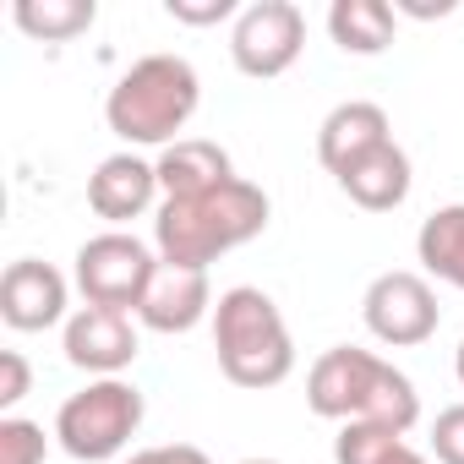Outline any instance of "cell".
I'll list each match as a JSON object with an SVG mask.
<instances>
[{"label": "cell", "instance_id": "6da1fadb", "mask_svg": "<svg viewBox=\"0 0 464 464\" xmlns=\"http://www.w3.org/2000/svg\"><path fill=\"white\" fill-rule=\"evenodd\" d=\"M274 218V202L257 180H224L218 191L202 197H180V202H159L153 218V252L159 263H180V268H208L224 252H236L246 241H257Z\"/></svg>", "mask_w": 464, "mask_h": 464}, {"label": "cell", "instance_id": "7a4b0ae2", "mask_svg": "<svg viewBox=\"0 0 464 464\" xmlns=\"http://www.w3.org/2000/svg\"><path fill=\"white\" fill-rule=\"evenodd\" d=\"M306 410L323 420H339V426L372 420V426H388L404 437L420 420V393L393 361H382L361 344H334L306 372Z\"/></svg>", "mask_w": 464, "mask_h": 464}, {"label": "cell", "instance_id": "3957f363", "mask_svg": "<svg viewBox=\"0 0 464 464\" xmlns=\"http://www.w3.org/2000/svg\"><path fill=\"white\" fill-rule=\"evenodd\" d=\"M202 104V77L186 55H142L131 61L110 99H104V126L137 153V148H169L180 142V131L191 126Z\"/></svg>", "mask_w": 464, "mask_h": 464}, {"label": "cell", "instance_id": "277c9868", "mask_svg": "<svg viewBox=\"0 0 464 464\" xmlns=\"http://www.w3.org/2000/svg\"><path fill=\"white\" fill-rule=\"evenodd\" d=\"M213 355L236 388H279L295 372V339L279 301L257 285H236L213 301Z\"/></svg>", "mask_w": 464, "mask_h": 464}, {"label": "cell", "instance_id": "5b68a950", "mask_svg": "<svg viewBox=\"0 0 464 464\" xmlns=\"http://www.w3.org/2000/svg\"><path fill=\"white\" fill-rule=\"evenodd\" d=\"M148 399L137 382L126 377H88V388H77L61 410H55V442L61 453H72L77 464H104L121 459L131 448V437L142 431Z\"/></svg>", "mask_w": 464, "mask_h": 464}, {"label": "cell", "instance_id": "8992f818", "mask_svg": "<svg viewBox=\"0 0 464 464\" xmlns=\"http://www.w3.org/2000/svg\"><path fill=\"white\" fill-rule=\"evenodd\" d=\"M153 274H159V252L148 241L126 236V229H104V236L82 241L77 268H72L88 306H110V312H131V317H137Z\"/></svg>", "mask_w": 464, "mask_h": 464}, {"label": "cell", "instance_id": "52a82bcc", "mask_svg": "<svg viewBox=\"0 0 464 464\" xmlns=\"http://www.w3.org/2000/svg\"><path fill=\"white\" fill-rule=\"evenodd\" d=\"M306 50V12L295 0H252L229 28V61L252 82L285 77Z\"/></svg>", "mask_w": 464, "mask_h": 464}, {"label": "cell", "instance_id": "ba28073f", "mask_svg": "<svg viewBox=\"0 0 464 464\" xmlns=\"http://www.w3.org/2000/svg\"><path fill=\"white\" fill-rule=\"evenodd\" d=\"M361 317H366V334L388 350H415L437 334L442 323V306H437V290L426 274H410V268H388L366 285L361 295Z\"/></svg>", "mask_w": 464, "mask_h": 464}, {"label": "cell", "instance_id": "9c48e42d", "mask_svg": "<svg viewBox=\"0 0 464 464\" xmlns=\"http://www.w3.org/2000/svg\"><path fill=\"white\" fill-rule=\"evenodd\" d=\"M61 350L88 377H121L142 350V323L110 306H77L61 328Z\"/></svg>", "mask_w": 464, "mask_h": 464}, {"label": "cell", "instance_id": "30bf717a", "mask_svg": "<svg viewBox=\"0 0 464 464\" xmlns=\"http://www.w3.org/2000/svg\"><path fill=\"white\" fill-rule=\"evenodd\" d=\"M72 285L55 263H39V257H17L0 279V317L17 334H44L55 323H66L72 312Z\"/></svg>", "mask_w": 464, "mask_h": 464}, {"label": "cell", "instance_id": "8fae6325", "mask_svg": "<svg viewBox=\"0 0 464 464\" xmlns=\"http://www.w3.org/2000/svg\"><path fill=\"white\" fill-rule=\"evenodd\" d=\"M159 197H164V191H159V169H153V159H142V153H131V148L99 159V169L88 175V208H93L110 229L142 218Z\"/></svg>", "mask_w": 464, "mask_h": 464}, {"label": "cell", "instance_id": "7c38bea8", "mask_svg": "<svg viewBox=\"0 0 464 464\" xmlns=\"http://www.w3.org/2000/svg\"><path fill=\"white\" fill-rule=\"evenodd\" d=\"M202 317H213V285H208V268H180V263H159L142 306H137V323L148 334H191Z\"/></svg>", "mask_w": 464, "mask_h": 464}, {"label": "cell", "instance_id": "4fadbf2b", "mask_svg": "<svg viewBox=\"0 0 464 464\" xmlns=\"http://www.w3.org/2000/svg\"><path fill=\"white\" fill-rule=\"evenodd\" d=\"M382 142H393V121H388V110L382 104H372V99H344V104H334L328 115H323V126H317V159H323V169L339 180L350 164H361L372 148H382Z\"/></svg>", "mask_w": 464, "mask_h": 464}, {"label": "cell", "instance_id": "5bb4252c", "mask_svg": "<svg viewBox=\"0 0 464 464\" xmlns=\"http://www.w3.org/2000/svg\"><path fill=\"white\" fill-rule=\"evenodd\" d=\"M153 169H159L164 202L202 197V191H218L224 180H236V164H229V153H224L218 142H208V137H180V142H169V148L153 159Z\"/></svg>", "mask_w": 464, "mask_h": 464}, {"label": "cell", "instance_id": "9a60e30c", "mask_svg": "<svg viewBox=\"0 0 464 464\" xmlns=\"http://www.w3.org/2000/svg\"><path fill=\"white\" fill-rule=\"evenodd\" d=\"M410 186H415V169H410V153H404L399 142L372 148L361 164H350V169L339 175V191H344L355 208H366V213H393V208H404Z\"/></svg>", "mask_w": 464, "mask_h": 464}, {"label": "cell", "instance_id": "2e32d148", "mask_svg": "<svg viewBox=\"0 0 464 464\" xmlns=\"http://www.w3.org/2000/svg\"><path fill=\"white\" fill-rule=\"evenodd\" d=\"M328 34L344 55H382L399 34V12L388 0H334L328 6Z\"/></svg>", "mask_w": 464, "mask_h": 464}, {"label": "cell", "instance_id": "e0dca14e", "mask_svg": "<svg viewBox=\"0 0 464 464\" xmlns=\"http://www.w3.org/2000/svg\"><path fill=\"white\" fill-rule=\"evenodd\" d=\"M415 257L431 279L464 290V202H448V208L426 213L420 236H415Z\"/></svg>", "mask_w": 464, "mask_h": 464}, {"label": "cell", "instance_id": "ac0fdd59", "mask_svg": "<svg viewBox=\"0 0 464 464\" xmlns=\"http://www.w3.org/2000/svg\"><path fill=\"white\" fill-rule=\"evenodd\" d=\"M93 17H99L93 0H17L12 6V23L39 44H66V39L88 34Z\"/></svg>", "mask_w": 464, "mask_h": 464}, {"label": "cell", "instance_id": "d6986e66", "mask_svg": "<svg viewBox=\"0 0 464 464\" xmlns=\"http://www.w3.org/2000/svg\"><path fill=\"white\" fill-rule=\"evenodd\" d=\"M404 437L388 431V426H372V420H344L339 437H334V464H382Z\"/></svg>", "mask_w": 464, "mask_h": 464}, {"label": "cell", "instance_id": "ffe728a7", "mask_svg": "<svg viewBox=\"0 0 464 464\" xmlns=\"http://www.w3.org/2000/svg\"><path fill=\"white\" fill-rule=\"evenodd\" d=\"M50 437L28 415H0V464H44Z\"/></svg>", "mask_w": 464, "mask_h": 464}, {"label": "cell", "instance_id": "44dd1931", "mask_svg": "<svg viewBox=\"0 0 464 464\" xmlns=\"http://www.w3.org/2000/svg\"><path fill=\"white\" fill-rule=\"evenodd\" d=\"M431 459L437 464H464V404H448L431 420Z\"/></svg>", "mask_w": 464, "mask_h": 464}, {"label": "cell", "instance_id": "7402d4cb", "mask_svg": "<svg viewBox=\"0 0 464 464\" xmlns=\"http://www.w3.org/2000/svg\"><path fill=\"white\" fill-rule=\"evenodd\" d=\"M164 12L186 28H213V23H229V17H241L236 0H164Z\"/></svg>", "mask_w": 464, "mask_h": 464}, {"label": "cell", "instance_id": "603a6c76", "mask_svg": "<svg viewBox=\"0 0 464 464\" xmlns=\"http://www.w3.org/2000/svg\"><path fill=\"white\" fill-rule=\"evenodd\" d=\"M34 388V366L23 350H0V410H17Z\"/></svg>", "mask_w": 464, "mask_h": 464}, {"label": "cell", "instance_id": "cb8c5ba5", "mask_svg": "<svg viewBox=\"0 0 464 464\" xmlns=\"http://www.w3.org/2000/svg\"><path fill=\"white\" fill-rule=\"evenodd\" d=\"M121 464H213L197 442H159V448H137L131 459H121Z\"/></svg>", "mask_w": 464, "mask_h": 464}, {"label": "cell", "instance_id": "d4e9b609", "mask_svg": "<svg viewBox=\"0 0 464 464\" xmlns=\"http://www.w3.org/2000/svg\"><path fill=\"white\" fill-rule=\"evenodd\" d=\"M382 464H431V459H426L420 448H410V442H399V448H393V453H388Z\"/></svg>", "mask_w": 464, "mask_h": 464}, {"label": "cell", "instance_id": "484cf974", "mask_svg": "<svg viewBox=\"0 0 464 464\" xmlns=\"http://www.w3.org/2000/svg\"><path fill=\"white\" fill-rule=\"evenodd\" d=\"M453 377H459V388H464V339H459V350H453Z\"/></svg>", "mask_w": 464, "mask_h": 464}, {"label": "cell", "instance_id": "4316f807", "mask_svg": "<svg viewBox=\"0 0 464 464\" xmlns=\"http://www.w3.org/2000/svg\"><path fill=\"white\" fill-rule=\"evenodd\" d=\"M241 464H285V459H241Z\"/></svg>", "mask_w": 464, "mask_h": 464}]
</instances>
